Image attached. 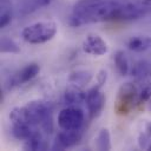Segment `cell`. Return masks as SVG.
<instances>
[{"label": "cell", "mask_w": 151, "mask_h": 151, "mask_svg": "<svg viewBox=\"0 0 151 151\" xmlns=\"http://www.w3.org/2000/svg\"><path fill=\"white\" fill-rule=\"evenodd\" d=\"M146 132L149 133V136H150V138H151V122H149V123L146 124ZM149 150H151V145H150Z\"/></svg>", "instance_id": "obj_24"}, {"label": "cell", "mask_w": 151, "mask_h": 151, "mask_svg": "<svg viewBox=\"0 0 151 151\" xmlns=\"http://www.w3.org/2000/svg\"><path fill=\"white\" fill-rule=\"evenodd\" d=\"M106 79H107V73H106V71L105 70H100L99 71V73L97 74V80H98V85L101 87L104 84H105V81H106Z\"/></svg>", "instance_id": "obj_23"}, {"label": "cell", "mask_w": 151, "mask_h": 151, "mask_svg": "<svg viewBox=\"0 0 151 151\" xmlns=\"http://www.w3.org/2000/svg\"><path fill=\"white\" fill-rule=\"evenodd\" d=\"M144 2H145V4H149V5H151V0H144Z\"/></svg>", "instance_id": "obj_25"}, {"label": "cell", "mask_w": 151, "mask_h": 151, "mask_svg": "<svg viewBox=\"0 0 151 151\" xmlns=\"http://www.w3.org/2000/svg\"><path fill=\"white\" fill-rule=\"evenodd\" d=\"M83 50L87 54L103 55L109 51L106 41L98 34H88L83 41Z\"/></svg>", "instance_id": "obj_8"}, {"label": "cell", "mask_w": 151, "mask_h": 151, "mask_svg": "<svg viewBox=\"0 0 151 151\" xmlns=\"http://www.w3.org/2000/svg\"><path fill=\"white\" fill-rule=\"evenodd\" d=\"M46 147H47V145H46L45 140L42 139L41 133L38 130H35L33 132V134L25 140V144H24V149L25 150H32V151L45 150Z\"/></svg>", "instance_id": "obj_12"}, {"label": "cell", "mask_w": 151, "mask_h": 151, "mask_svg": "<svg viewBox=\"0 0 151 151\" xmlns=\"http://www.w3.org/2000/svg\"><path fill=\"white\" fill-rule=\"evenodd\" d=\"M40 71V67L38 64L35 63H31L28 65H26L25 67H22L12 79V83L14 85H22L29 80H32Z\"/></svg>", "instance_id": "obj_9"}, {"label": "cell", "mask_w": 151, "mask_h": 151, "mask_svg": "<svg viewBox=\"0 0 151 151\" xmlns=\"http://www.w3.org/2000/svg\"><path fill=\"white\" fill-rule=\"evenodd\" d=\"M150 7L151 5L142 2H127V4H122L117 15H116V20H134V19H139L144 15H146L150 12Z\"/></svg>", "instance_id": "obj_6"}, {"label": "cell", "mask_w": 151, "mask_h": 151, "mask_svg": "<svg viewBox=\"0 0 151 151\" xmlns=\"http://www.w3.org/2000/svg\"><path fill=\"white\" fill-rule=\"evenodd\" d=\"M51 1L52 0H28L27 2L24 4V6L21 8V12H22V14L32 13L37 9H40L41 7L47 6Z\"/></svg>", "instance_id": "obj_18"}, {"label": "cell", "mask_w": 151, "mask_h": 151, "mask_svg": "<svg viewBox=\"0 0 151 151\" xmlns=\"http://www.w3.org/2000/svg\"><path fill=\"white\" fill-rule=\"evenodd\" d=\"M131 74L137 80L145 79L146 77H149L151 74V64L147 60H139V61H137L133 65L132 70H131Z\"/></svg>", "instance_id": "obj_13"}, {"label": "cell", "mask_w": 151, "mask_h": 151, "mask_svg": "<svg viewBox=\"0 0 151 151\" xmlns=\"http://www.w3.org/2000/svg\"><path fill=\"white\" fill-rule=\"evenodd\" d=\"M151 46V38L146 35H136L129 39L127 47L133 52H145Z\"/></svg>", "instance_id": "obj_11"}, {"label": "cell", "mask_w": 151, "mask_h": 151, "mask_svg": "<svg viewBox=\"0 0 151 151\" xmlns=\"http://www.w3.org/2000/svg\"><path fill=\"white\" fill-rule=\"evenodd\" d=\"M96 144H97V149L100 151L111 150V136L107 129H101L99 131L96 139Z\"/></svg>", "instance_id": "obj_17"}, {"label": "cell", "mask_w": 151, "mask_h": 151, "mask_svg": "<svg viewBox=\"0 0 151 151\" xmlns=\"http://www.w3.org/2000/svg\"><path fill=\"white\" fill-rule=\"evenodd\" d=\"M105 94L100 90V86L97 85L92 88H90L86 92V98H85V104L87 106L88 116L91 119L97 118L100 116L104 106H105Z\"/></svg>", "instance_id": "obj_5"}, {"label": "cell", "mask_w": 151, "mask_h": 151, "mask_svg": "<svg viewBox=\"0 0 151 151\" xmlns=\"http://www.w3.org/2000/svg\"><path fill=\"white\" fill-rule=\"evenodd\" d=\"M85 114L80 107L68 106L58 114V125L61 130H80L84 124Z\"/></svg>", "instance_id": "obj_4"}, {"label": "cell", "mask_w": 151, "mask_h": 151, "mask_svg": "<svg viewBox=\"0 0 151 151\" xmlns=\"http://www.w3.org/2000/svg\"><path fill=\"white\" fill-rule=\"evenodd\" d=\"M114 65L117 71L119 72L120 76H126L129 73L130 66H129V60L124 51H117L114 54Z\"/></svg>", "instance_id": "obj_16"}, {"label": "cell", "mask_w": 151, "mask_h": 151, "mask_svg": "<svg viewBox=\"0 0 151 151\" xmlns=\"http://www.w3.org/2000/svg\"><path fill=\"white\" fill-rule=\"evenodd\" d=\"M136 99L138 100V92L137 87L132 83H125L123 84L117 94V100H116V113L118 114H127L131 109L134 105Z\"/></svg>", "instance_id": "obj_3"}, {"label": "cell", "mask_w": 151, "mask_h": 151, "mask_svg": "<svg viewBox=\"0 0 151 151\" xmlns=\"http://www.w3.org/2000/svg\"><path fill=\"white\" fill-rule=\"evenodd\" d=\"M151 99V87L150 86H145L140 93L138 94V103H145V101H150Z\"/></svg>", "instance_id": "obj_22"}, {"label": "cell", "mask_w": 151, "mask_h": 151, "mask_svg": "<svg viewBox=\"0 0 151 151\" xmlns=\"http://www.w3.org/2000/svg\"><path fill=\"white\" fill-rule=\"evenodd\" d=\"M37 129L34 126H31V125H25V124H12V129H11V132L12 134L19 139V140H26L27 138H29L33 132L35 131Z\"/></svg>", "instance_id": "obj_15"}, {"label": "cell", "mask_w": 151, "mask_h": 151, "mask_svg": "<svg viewBox=\"0 0 151 151\" xmlns=\"http://www.w3.org/2000/svg\"><path fill=\"white\" fill-rule=\"evenodd\" d=\"M11 6L6 0H2L1 2V14H0V27H6L11 20H12V13H11Z\"/></svg>", "instance_id": "obj_20"}, {"label": "cell", "mask_w": 151, "mask_h": 151, "mask_svg": "<svg viewBox=\"0 0 151 151\" xmlns=\"http://www.w3.org/2000/svg\"><path fill=\"white\" fill-rule=\"evenodd\" d=\"M120 2L114 0H79L74 4L68 24L79 27L90 22L116 20Z\"/></svg>", "instance_id": "obj_1"}, {"label": "cell", "mask_w": 151, "mask_h": 151, "mask_svg": "<svg viewBox=\"0 0 151 151\" xmlns=\"http://www.w3.org/2000/svg\"><path fill=\"white\" fill-rule=\"evenodd\" d=\"M92 79V73L90 71H74L70 74L68 77V81L78 87H83L85 85H87Z\"/></svg>", "instance_id": "obj_14"}, {"label": "cell", "mask_w": 151, "mask_h": 151, "mask_svg": "<svg viewBox=\"0 0 151 151\" xmlns=\"http://www.w3.org/2000/svg\"><path fill=\"white\" fill-rule=\"evenodd\" d=\"M85 98H86V92H84L81 87L74 85L72 87H68L64 93V101L67 105H77L79 103L85 101Z\"/></svg>", "instance_id": "obj_10"}, {"label": "cell", "mask_w": 151, "mask_h": 151, "mask_svg": "<svg viewBox=\"0 0 151 151\" xmlns=\"http://www.w3.org/2000/svg\"><path fill=\"white\" fill-rule=\"evenodd\" d=\"M138 145L140 149L144 150H149L150 145H151V138L149 136L147 132H140L139 137H138Z\"/></svg>", "instance_id": "obj_21"}, {"label": "cell", "mask_w": 151, "mask_h": 151, "mask_svg": "<svg viewBox=\"0 0 151 151\" xmlns=\"http://www.w3.org/2000/svg\"><path fill=\"white\" fill-rule=\"evenodd\" d=\"M57 33V25L53 21H38L26 26L21 31L22 39L28 44H44L53 39Z\"/></svg>", "instance_id": "obj_2"}, {"label": "cell", "mask_w": 151, "mask_h": 151, "mask_svg": "<svg viewBox=\"0 0 151 151\" xmlns=\"http://www.w3.org/2000/svg\"><path fill=\"white\" fill-rule=\"evenodd\" d=\"M0 51L2 53H19L20 48L14 40L7 38V37H4L0 42Z\"/></svg>", "instance_id": "obj_19"}, {"label": "cell", "mask_w": 151, "mask_h": 151, "mask_svg": "<svg viewBox=\"0 0 151 151\" xmlns=\"http://www.w3.org/2000/svg\"><path fill=\"white\" fill-rule=\"evenodd\" d=\"M83 133L80 130H61L55 136L52 145L53 150H65L77 145L81 140Z\"/></svg>", "instance_id": "obj_7"}]
</instances>
